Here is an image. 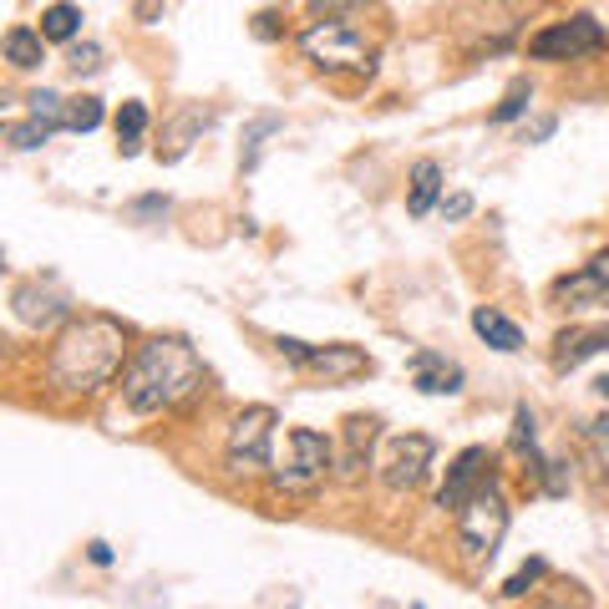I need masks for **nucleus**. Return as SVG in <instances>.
Instances as JSON below:
<instances>
[{
	"label": "nucleus",
	"mask_w": 609,
	"mask_h": 609,
	"mask_svg": "<svg viewBox=\"0 0 609 609\" xmlns=\"http://www.w3.org/2000/svg\"><path fill=\"white\" fill-rule=\"evenodd\" d=\"M311 6V16H341V21H351L356 11H366L371 0H305Z\"/></svg>",
	"instance_id": "nucleus-29"
},
{
	"label": "nucleus",
	"mask_w": 609,
	"mask_h": 609,
	"mask_svg": "<svg viewBox=\"0 0 609 609\" xmlns=\"http://www.w3.org/2000/svg\"><path fill=\"white\" fill-rule=\"evenodd\" d=\"M503 534H508V498H503V488L488 478L457 508V549H463V559L473 564V569H483V564L498 559Z\"/></svg>",
	"instance_id": "nucleus-4"
},
{
	"label": "nucleus",
	"mask_w": 609,
	"mask_h": 609,
	"mask_svg": "<svg viewBox=\"0 0 609 609\" xmlns=\"http://www.w3.org/2000/svg\"><path fill=\"white\" fill-rule=\"evenodd\" d=\"M209 122H214V112H203V108L173 112V118L163 122V143H158V158H163V163H179V158L193 148V138H199Z\"/></svg>",
	"instance_id": "nucleus-15"
},
{
	"label": "nucleus",
	"mask_w": 609,
	"mask_h": 609,
	"mask_svg": "<svg viewBox=\"0 0 609 609\" xmlns=\"http://www.w3.org/2000/svg\"><path fill=\"white\" fill-rule=\"evenodd\" d=\"M77 31H82V11L72 0H57V6L41 11V37L47 41H77Z\"/></svg>",
	"instance_id": "nucleus-20"
},
{
	"label": "nucleus",
	"mask_w": 609,
	"mask_h": 609,
	"mask_svg": "<svg viewBox=\"0 0 609 609\" xmlns=\"http://www.w3.org/2000/svg\"><path fill=\"white\" fill-rule=\"evenodd\" d=\"M280 128H285V122H280V118H254V128L244 132V158H240V163H244V168H254V163H260L264 138H270V132H280Z\"/></svg>",
	"instance_id": "nucleus-25"
},
{
	"label": "nucleus",
	"mask_w": 609,
	"mask_h": 609,
	"mask_svg": "<svg viewBox=\"0 0 609 609\" xmlns=\"http://www.w3.org/2000/svg\"><path fill=\"white\" fill-rule=\"evenodd\" d=\"M61 128L67 132L102 128V102H97V97H72V102H61Z\"/></svg>",
	"instance_id": "nucleus-22"
},
{
	"label": "nucleus",
	"mask_w": 609,
	"mask_h": 609,
	"mask_svg": "<svg viewBox=\"0 0 609 609\" xmlns=\"http://www.w3.org/2000/svg\"><path fill=\"white\" fill-rule=\"evenodd\" d=\"M554 300H559V311H595V305H609V250L595 254L585 270H574L569 280H559Z\"/></svg>",
	"instance_id": "nucleus-10"
},
{
	"label": "nucleus",
	"mask_w": 609,
	"mask_h": 609,
	"mask_svg": "<svg viewBox=\"0 0 609 609\" xmlns=\"http://www.w3.org/2000/svg\"><path fill=\"white\" fill-rule=\"evenodd\" d=\"M508 443H514V453H528V457H534V473L544 467V463H538V453H534V447H538V432H534V412H528V406H518V412H514V437H508Z\"/></svg>",
	"instance_id": "nucleus-24"
},
{
	"label": "nucleus",
	"mask_w": 609,
	"mask_h": 609,
	"mask_svg": "<svg viewBox=\"0 0 609 609\" xmlns=\"http://www.w3.org/2000/svg\"><path fill=\"white\" fill-rule=\"evenodd\" d=\"M51 132H57V122H47V118H37V112H31V118H26V122H16V128L6 132V138H11V148L31 153V148L51 143Z\"/></svg>",
	"instance_id": "nucleus-23"
},
{
	"label": "nucleus",
	"mask_w": 609,
	"mask_h": 609,
	"mask_svg": "<svg viewBox=\"0 0 609 609\" xmlns=\"http://www.w3.org/2000/svg\"><path fill=\"white\" fill-rule=\"evenodd\" d=\"M437 199H443V168L432 163V158H422L417 168H412V193H406V209L412 214H432L437 209Z\"/></svg>",
	"instance_id": "nucleus-18"
},
{
	"label": "nucleus",
	"mask_w": 609,
	"mask_h": 609,
	"mask_svg": "<svg viewBox=\"0 0 609 609\" xmlns=\"http://www.w3.org/2000/svg\"><path fill=\"white\" fill-rule=\"evenodd\" d=\"M300 51L321 72H361V77L376 72V41L361 26L341 21V16H315V26L300 31Z\"/></svg>",
	"instance_id": "nucleus-3"
},
{
	"label": "nucleus",
	"mask_w": 609,
	"mask_h": 609,
	"mask_svg": "<svg viewBox=\"0 0 609 609\" xmlns=\"http://www.w3.org/2000/svg\"><path fill=\"white\" fill-rule=\"evenodd\" d=\"M275 346L295 371L321 376V382H331V386H346V382H356V376H366L371 371V356L361 346H305V341H295V335H280Z\"/></svg>",
	"instance_id": "nucleus-6"
},
{
	"label": "nucleus",
	"mask_w": 609,
	"mask_h": 609,
	"mask_svg": "<svg viewBox=\"0 0 609 609\" xmlns=\"http://www.w3.org/2000/svg\"><path fill=\"white\" fill-rule=\"evenodd\" d=\"M488 467H493L488 447H463V453L453 457V467H447V483H443V493H437V508H453L457 514V508H463V503L493 478Z\"/></svg>",
	"instance_id": "nucleus-12"
},
{
	"label": "nucleus",
	"mask_w": 609,
	"mask_h": 609,
	"mask_svg": "<svg viewBox=\"0 0 609 609\" xmlns=\"http://www.w3.org/2000/svg\"><path fill=\"white\" fill-rule=\"evenodd\" d=\"M0 264H6V254H0Z\"/></svg>",
	"instance_id": "nucleus-35"
},
{
	"label": "nucleus",
	"mask_w": 609,
	"mask_h": 609,
	"mask_svg": "<svg viewBox=\"0 0 609 609\" xmlns=\"http://www.w3.org/2000/svg\"><path fill=\"white\" fill-rule=\"evenodd\" d=\"M335 463V443H325L321 432L295 427L290 432V453L285 463L275 467V483L285 493H315L325 483V467Z\"/></svg>",
	"instance_id": "nucleus-7"
},
{
	"label": "nucleus",
	"mask_w": 609,
	"mask_h": 609,
	"mask_svg": "<svg viewBox=\"0 0 609 609\" xmlns=\"http://www.w3.org/2000/svg\"><path fill=\"white\" fill-rule=\"evenodd\" d=\"M143 138H148V108H143V102H122V112H118V148H122V158L143 153Z\"/></svg>",
	"instance_id": "nucleus-19"
},
{
	"label": "nucleus",
	"mask_w": 609,
	"mask_h": 609,
	"mask_svg": "<svg viewBox=\"0 0 609 609\" xmlns=\"http://www.w3.org/2000/svg\"><path fill=\"white\" fill-rule=\"evenodd\" d=\"M92 564H112V549H108V544H92Z\"/></svg>",
	"instance_id": "nucleus-32"
},
{
	"label": "nucleus",
	"mask_w": 609,
	"mask_h": 609,
	"mask_svg": "<svg viewBox=\"0 0 609 609\" xmlns=\"http://www.w3.org/2000/svg\"><path fill=\"white\" fill-rule=\"evenodd\" d=\"M473 331H478L493 351H503V356H514V351H524V331H518V325L508 321V315H498V311H493V305H478V311H473Z\"/></svg>",
	"instance_id": "nucleus-17"
},
{
	"label": "nucleus",
	"mask_w": 609,
	"mask_h": 609,
	"mask_svg": "<svg viewBox=\"0 0 609 609\" xmlns=\"http://www.w3.org/2000/svg\"><path fill=\"white\" fill-rule=\"evenodd\" d=\"M199 386H203V361L179 335H158V341L138 346L132 366L122 371V402H128V412H138V417L173 412V406L189 402Z\"/></svg>",
	"instance_id": "nucleus-2"
},
{
	"label": "nucleus",
	"mask_w": 609,
	"mask_h": 609,
	"mask_svg": "<svg viewBox=\"0 0 609 609\" xmlns=\"http://www.w3.org/2000/svg\"><path fill=\"white\" fill-rule=\"evenodd\" d=\"M605 51V26L595 16H569V21L544 26L534 41H528V57L534 61H585Z\"/></svg>",
	"instance_id": "nucleus-8"
},
{
	"label": "nucleus",
	"mask_w": 609,
	"mask_h": 609,
	"mask_svg": "<svg viewBox=\"0 0 609 609\" xmlns=\"http://www.w3.org/2000/svg\"><path fill=\"white\" fill-rule=\"evenodd\" d=\"M0 108H6V92H0Z\"/></svg>",
	"instance_id": "nucleus-34"
},
{
	"label": "nucleus",
	"mask_w": 609,
	"mask_h": 609,
	"mask_svg": "<svg viewBox=\"0 0 609 609\" xmlns=\"http://www.w3.org/2000/svg\"><path fill=\"white\" fill-rule=\"evenodd\" d=\"M432 437H422V432H406V437H396L392 453H386V467H382V483L392 493H412L422 478H427L432 467Z\"/></svg>",
	"instance_id": "nucleus-9"
},
{
	"label": "nucleus",
	"mask_w": 609,
	"mask_h": 609,
	"mask_svg": "<svg viewBox=\"0 0 609 609\" xmlns=\"http://www.w3.org/2000/svg\"><path fill=\"white\" fill-rule=\"evenodd\" d=\"M412 386H417L422 396H457L463 392V366L437 356V351H417V356H412Z\"/></svg>",
	"instance_id": "nucleus-13"
},
{
	"label": "nucleus",
	"mask_w": 609,
	"mask_h": 609,
	"mask_svg": "<svg viewBox=\"0 0 609 609\" xmlns=\"http://www.w3.org/2000/svg\"><path fill=\"white\" fill-rule=\"evenodd\" d=\"M0 57L11 61L16 72H37L41 61H47V37H41V31H26V26H11V31L0 37Z\"/></svg>",
	"instance_id": "nucleus-16"
},
{
	"label": "nucleus",
	"mask_w": 609,
	"mask_h": 609,
	"mask_svg": "<svg viewBox=\"0 0 609 609\" xmlns=\"http://www.w3.org/2000/svg\"><path fill=\"white\" fill-rule=\"evenodd\" d=\"M16 311H21L26 325H51L67 315V300H41L37 305V285H26V290H16Z\"/></svg>",
	"instance_id": "nucleus-21"
},
{
	"label": "nucleus",
	"mask_w": 609,
	"mask_h": 609,
	"mask_svg": "<svg viewBox=\"0 0 609 609\" xmlns=\"http://www.w3.org/2000/svg\"><path fill=\"white\" fill-rule=\"evenodd\" d=\"M122 356H128V331L112 315H82L61 325L47 356V382L57 386V396H97L122 371Z\"/></svg>",
	"instance_id": "nucleus-1"
},
{
	"label": "nucleus",
	"mask_w": 609,
	"mask_h": 609,
	"mask_svg": "<svg viewBox=\"0 0 609 609\" xmlns=\"http://www.w3.org/2000/svg\"><path fill=\"white\" fill-rule=\"evenodd\" d=\"M595 392H599V396H605V402H609V376H599V382H595Z\"/></svg>",
	"instance_id": "nucleus-33"
},
{
	"label": "nucleus",
	"mask_w": 609,
	"mask_h": 609,
	"mask_svg": "<svg viewBox=\"0 0 609 609\" xmlns=\"http://www.w3.org/2000/svg\"><path fill=\"white\" fill-rule=\"evenodd\" d=\"M275 406H244L234 427H229V447H224V463L229 473H264V467H275Z\"/></svg>",
	"instance_id": "nucleus-5"
},
{
	"label": "nucleus",
	"mask_w": 609,
	"mask_h": 609,
	"mask_svg": "<svg viewBox=\"0 0 609 609\" xmlns=\"http://www.w3.org/2000/svg\"><path fill=\"white\" fill-rule=\"evenodd\" d=\"M67 61H72L77 77H82V72H102V47H97V41H82V47H77V41H72Z\"/></svg>",
	"instance_id": "nucleus-28"
},
{
	"label": "nucleus",
	"mask_w": 609,
	"mask_h": 609,
	"mask_svg": "<svg viewBox=\"0 0 609 609\" xmlns=\"http://www.w3.org/2000/svg\"><path fill=\"white\" fill-rule=\"evenodd\" d=\"M538 579H544V559H528L524 569H518L514 579H508V585H503V595H508V599H524L528 589L538 585Z\"/></svg>",
	"instance_id": "nucleus-27"
},
{
	"label": "nucleus",
	"mask_w": 609,
	"mask_h": 609,
	"mask_svg": "<svg viewBox=\"0 0 609 609\" xmlns=\"http://www.w3.org/2000/svg\"><path fill=\"white\" fill-rule=\"evenodd\" d=\"M599 351H609V325H569V331L554 341V371L564 376V371L585 366Z\"/></svg>",
	"instance_id": "nucleus-14"
},
{
	"label": "nucleus",
	"mask_w": 609,
	"mask_h": 609,
	"mask_svg": "<svg viewBox=\"0 0 609 609\" xmlns=\"http://www.w3.org/2000/svg\"><path fill=\"white\" fill-rule=\"evenodd\" d=\"M376 437H382V422L376 417H346L341 422V443H335V473L346 483H356L371 467V453H376Z\"/></svg>",
	"instance_id": "nucleus-11"
},
{
	"label": "nucleus",
	"mask_w": 609,
	"mask_h": 609,
	"mask_svg": "<svg viewBox=\"0 0 609 609\" xmlns=\"http://www.w3.org/2000/svg\"><path fill=\"white\" fill-rule=\"evenodd\" d=\"M254 37L275 41V37H280V16H275V11H260V16H254Z\"/></svg>",
	"instance_id": "nucleus-30"
},
{
	"label": "nucleus",
	"mask_w": 609,
	"mask_h": 609,
	"mask_svg": "<svg viewBox=\"0 0 609 609\" xmlns=\"http://www.w3.org/2000/svg\"><path fill=\"white\" fill-rule=\"evenodd\" d=\"M443 214L447 219H467L473 214V199H467V193H453V199H443Z\"/></svg>",
	"instance_id": "nucleus-31"
},
{
	"label": "nucleus",
	"mask_w": 609,
	"mask_h": 609,
	"mask_svg": "<svg viewBox=\"0 0 609 609\" xmlns=\"http://www.w3.org/2000/svg\"><path fill=\"white\" fill-rule=\"evenodd\" d=\"M528 102H534V87H528V82H518L514 92L503 97V108L493 112V122H514V118H524V112H528Z\"/></svg>",
	"instance_id": "nucleus-26"
}]
</instances>
